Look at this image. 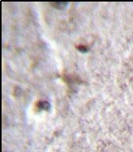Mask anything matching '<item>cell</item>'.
Here are the masks:
<instances>
[{
	"instance_id": "obj_1",
	"label": "cell",
	"mask_w": 133,
	"mask_h": 152,
	"mask_svg": "<svg viewBox=\"0 0 133 152\" xmlns=\"http://www.w3.org/2000/svg\"><path fill=\"white\" fill-rule=\"evenodd\" d=\"M37 107H38L40 110H49L50 107V103L47 101H39L37 103Z\"/></svg>"
},
{
	"instance_id": "obj_2",
	"label": "cell",
	"mask_w": 133,
	"mask_h": 152,
	"mask_svg": "<svg viewBox=\"0 0 133 152\" xmlns=\"http://www.w3.org/2000/svg\"><path fill=\"white\" fill-rule=\"evenodd\" d=\"M77 49L79 50V51H81V52H86L87 51V48L84 45H80V46H77Z\"/></svg>"
}]
</instances>
